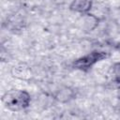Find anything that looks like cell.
I'll list each match as a JSON object with an SVG mask.
<instances>
[{"mask_svg":"<svg viewBox=\"0 0 120 120\" xmlns=\"http://www.w3.org/2000/svg\"><path fill=\"white\" fill-rule=\"evenodd\" d=\"M107 56H108L107 52H105L103 51H93V52L76 59L72 63V67L74 68L82 70V71H87L97 63L106 59Z\"/></svg>","mask_w":120,"mask_h":120,"instance_id":"cell-2","label":"cell"},{"mask_svg":"<svg viewBox=\"0 0 120 120\" xmlns=\"http://www.w3.org/2000/svg\"><path fill=\"white\" fill-rule=\"evenodd\" d=\"M31 97L24 90L11 89L2 96V103L4 106L13 112L22 111L29 107Z\"/></svg>","mask_w":120,"mask_h":120,"instance_id":"cell-1","label":"cell"},{"mask_svg":"<svg viewBox=\"0 0 120 120\" xmlns=\"http://www.w3.org/2000/svg\"><path fill=\"white\" fill-rule=\"evenodd\" d=\"M72 97H73V91L70 90V89L68 88V87H66V88L60 90V91L57 93V95H56V98H57L58 100H60V101H63V102H64V101H67V100H68V99H70Z\"/></svg>","mask_w":120,"mask_h":120,"instance_id":"cell-5","label":"cell"},{"mask_svg":"<svg viewBox=\"0 0 120 120\" xmlns=\"http://www.w3.org/2000/svg\"><path fill=\"white\" fill-rule=\"evenodd\" d=\"M92 5L93 0H72L71 4L69 5V9L84 15L90 11Z\"/></svg>","mask_w":120,"mask_h":120,"instance_id":"cell-3","label":"cell"},{"mask_svg":"<svg viewBox=\"0 0 120 120\" xmlns=\"http://www.w3.org/2000/svg\"><path fill=\"white\" fill-rule=\"evenodd\" d=\"M113 74H114L115 82L120 84V62L115 64V66L113 68Z\"/></svg>","mask_w":120,"mask_h":120,"instance_id":"cell-6","label":"cell"},{"mask_svg":"<svg viewBox=\"0 0 120 120\" xmlns=\"http://www.w3.org/2000/svg\"><path fill=\"white\" fill-rule=\"evenodd\" d=\"M12 74L14 77L21 80H25L31 76L30 68L23 64H20V65H17L16 67H13Z\"/></svg>","mask_w":120,"mask_h":120,"instance_id":"cell-4","label":"cell"}]
</instances>
